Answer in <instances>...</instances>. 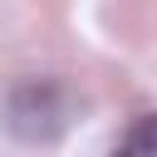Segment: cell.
I'll return each mask as SVG.
<instances>
[{
	"label": "cell",
	"instance_id": "obj_1",
	"mask_svg": "<svg viewBox=\"0 0 157 157\" xmlns=\"http://www.w3.org/2000/svg\"><path fill=\"white\" fill-rule=\"evenodd\" d=\"M123 152L128 157H157V113H147V118L132 123V132L123 137Z\"/></svg>",
	"mask_w": 157,
	"mask_h": 157
}]
</instances>
